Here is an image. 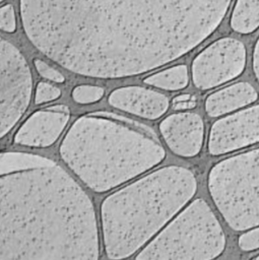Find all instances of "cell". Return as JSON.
<instances>
[{
    "label": "cell",
    "mask_w": 259,
    "mask_h": 260,
    "mask_svg": "<svg viewBox=\"0 0 259 260\" xmlns=\"http://www.w3.org/2000/svg\"><path fill=\"white\" fill-rule=\"evenodd\" d=\"M232 0H20L31 44L73 73L123 78L169 64L207 39Z\"/></svg>",
    "instance_id": "cell-1"
},
{
    "label": "cell",
    "mask_w": 259,
    "mask_h": 260,
    "mask_svg": "<svg viewBox=\"0 0 259 260\" xmlns=\"http://www.w3.org/2000/svg\"><path fill=\"white\" fill-rule=\"evenodd\" d=\"M1 260L100 257L93 205L59 165L1 175Z\"/></svg>",
    "instance_id": "cell-2"
},
{
    "label": "cell",
    "mask_w": 259,
    "mask_h": 260,
    "mask_svg": "<svg viewBox=\"0 0 259 260\" xmlns=\"http://www.w3.org/2000/svg\"><path fill=\"white\" fill-rule=\"evenodd\" d=\"M60 155L92 191H110L158 165L166 150L146 126L111 113L79 117L65 134Z\"/></svg>",
    "instance_id": "cell-3"
},
{
    "label": "cell",
    "mask_w": 259,
    "mask_h": 260,
    "mask_svg": "<svg viewBox=\"0 0 259 260\" xmlns=\"http://www.w3.org/2000/svg\"><path fill=\"white\" fill-rule=\"evenodd\" d=\"M194 174L168 166L109 195L101 205L105 251L110 259L132 256L194 196Z\"/></svg>",
    "instance_id": "cell-4"
},
{
    "label": "cell",
    "mask_w": 259,
    "mask_h": 260,
    "mask_svg": "<svg viewBox=\"0 0 259 260\" xmlns=\"http://www.w3.org/2000/svg\"><path fill=\"white\" fill-rule=\"evenodd\" d=\"M225 236L209 205L201 198L182 210L135 259L207 260L224 250Z\"/></svg>",
    "instance_id": "cell-5"
},
{
    "label": "cell",
    "mask_w": 259,
    "mask_h": 260,
    "mask_svg": "<svg viewBox=\"0 0 259 260\" xmlns=\"http://www.w3.org/2000/svg\"><path fill=\"white\" fill-rule=\"evenodd\" d=\"M210 196L234 231L259 225V148L230 156L208 174Z\"/></svg>",
    "instance_id": "cell-6"
},
{
    "label": "cell",
    "mask_w": 259,
    "mask_h": 260,
    "mask_svg": "<svg viewBox=\"0 0 259 260\" xmlns=\"http://www.w3.org/2000/svg\"><path fill=\"white\" fill-rule=\"evenodd\" d=\"M31 95V73L16 47L1 40V137L18 122Z\"/></svg>",
    "instance_id": "cell-7"
},
{
    "label": "cell",
    "mask_w": 259,
    "mask_h": 260,
    "mask_svg": "<svg viewBox=\"0 0 259 260\" xmlns=\"http://www.w3.org/2000/svg\"><path fill=\"white\" fill-rule=\"evenodd\" d=\"M246 65V49L233 38L219 39L201 51L192 63L194 85L202 90L238 77Z\"/></svg>",
    "instance_id": "cell-8"
},
{
    "label": "cell",
    "mask_w": 259,
    "mask_h": 260,
    "mask_svg": "<svg viewBox=\"0 0 259 260\" xmlns=\"http://www.w3.org/2000/svg\"><path fill=\"white\" fill-rule=\"evenodd\" d=\"M259 142V105L214 122L208 138L212 155L229 153Z\"/></svg>",
    "instance_id": "cell-9"
},
{
    "label": "cell",
    "mask_w": 259,
    "mask_h": 260,
    "mask_svg": "<svg viewBox=\"0 0 259 260\" xmlns=\"http://www.w3.org/2000/svg\"><path fill=\"white\" fill-rule=\"evenodd\" d=\"M69 118L70 111L64 105L38 110L20 126L14 142L24 146L48 147L59 138Z\"/></svg>",
    "instance_id": "cell-10"
},
{
    "label": "cell",
    "mask_w": 259,
    "mask_h": 260,
    "mask_svg": "<svg viewBox=\"0 0 259 260\" xmlns=\"http://www.w3.org/2000/svg\"><path fill=\"white\" fill-rule=\"evenodd\" d=\"M159 130L169 148L179 156L192 157L201 150L204 124L198 114L180 112L170 115L160 122Z\"/></svg>",
    "instance_id": "cell-11"
},
{
    "label": "cell",
    "mask_w": 259,
    "mask_h": 260,
    "mask_svg": "<svg viewBox=\"0 0 259 260\" xmlns=\"http://www.w3.org/2000/svg\"><path fill=\"white\" fill-rule=\"evenodd\" d=\"M109 104L138 117L155 120L167 112L169 99L164 93L142 86H124L110 94Z\"/></svg>",
    "instance_id": "cell-12"
},
{
    "label": "cell",
    "mask_w": 259,
    "mask_h": 260,
    "mask_svg": "<svg viewBox=\"0 0 259 260\" xmlns=\"http://www.w3.org/2000/svg\"><path fill=\"white\" fill-rule=\"evenodd\" d=\"M258 92L248 82H238L209 94L205 111L210 117H218L254 103Z\"/></svg>",
    "instance_id": "cell-13"
},
{
    "label": "cell",
    "mask_w": 259,
    "mask_h": 260,
    "mask_svg": "<svg viewBox=\"0 0 259 260\" xmlns=\"http://www.w3.org/2000/svg\"><path fill=\"white\" fill-rule=\"evenodd\" d=\"M232 28L250 34L259 27V0H237L231 17Z\"/></svg>",
    "instance_id": "cell-14"
},
{
    "label": "cell",
    "mask_w": 259,
    "mask_h": 260,
    "mask_svg": "<svg viewBox=\"0 0 259 260\" xmlns=\"http://www.w3.org/2000/svg\"><path fill=\"white\" fill-rule=\"evenodd\" d=\"M144 83L167 90H180L189 82L188 69L185 65H177L151 74L144 78Z\"/></svg>",
    "instance_id": "cell-15"
},
{
    "label": "cell",
    "mask_w": 259,
    "mask_h": 260,
    "mask_svg": "<svg viewBox=\"0 0 259 260\" xmlns=\"http://www.w3.org/2000/svg\"><path fill=\"white\" fill-rule=\"evenodd\" d=\"M50 158L19 151H7L1 153V171L0 174H6L14 171L25 170L38 167L48 162Z\"/></svg>",
    "instance_id": "cell-16"
},
{
    "label": "cell",
    "mask_w": 259,
    "mask_h": 260,
    "mask_svg": "<svg viewBox=\"0 0 259 260\" xmlns=\"http://www.w3.org/2000/svg\"><path fill=\"white\" fill-rule=\"evenodd\" d=\"M104 95V88L96 85H78L73 88L72 98L78 104H90L100 101Z\"/></svg>",
    "instance_id": "cell-17"
},
{
    "label": "cell",
    "mask_w": 259,
    "mask_h": 260,
    "mask_svg": "<svg viewBox=\"0 0 259 260\" xmlns=\"http://www.w3.org/2000/svg\"><path fill=\"white\" fill-rule=\"evenodd\" d=\"M60 94H61V91L58 87L48 82H39L36 88L35 104L42 105V104L54 101L58 99Z\"/></svg>",
    "instance_id": "cell-18"
},
{
    "label": "cell",
    "mask_w": 259,
    "mask_h": 260,
    "mask_svg": "<svg viewBox=\"0 0 259 260\" xmlns=\"http://www.w3.org/2000/svg\"><path fill=\"white\" fill-rule=\"evenodd\" d=\"M34 65H35L37 71L40 73V75H42L46 79H49L51 81L58 82V83L63 82L65 79L64 76L58 70L51 67L50 65H48L46 62H44L41 59H35Z\"/></svg>",
    "instance_id": "cell-19"
},
{
    "label": "cell",
    "mask_w": 259,
    "mask_h": 260,
    "mask_svg": "<svg viewBox=\"0 0 259 260\" xmlns=\"http://www.w3.org/2000/svg\"><path fill=\"white\" fill-rule=\"evenodd\" d=\"M0 26L3 31L13 32L16 27L14 9L11 5L6 4L0 10Z\"/></svg>",
    "instance_id": "cell-20"
},
{
    "label": "cell",
    "mask_w": 259,
    "mask_h": 260,
    "mask_svg": "<svg viewBox=\"0 0 259 260\" xmlns=\"http://www.w3.org/2000/svg\"><path fill=\"white\" fill-rule=\"evenodd\" d=\"M238 244L243 251H254L259 249V228L243 234L239 238Z\"/></svg>",
    "instance_id": "cell-21"
},
{
    "label": "cell",
    "mask_w": 259,
    "mask_h": 260,
    "mask_svg": "<svg viewBox=\"0 0 259 260\" xmlns=\"http://www.w3.org/2000/svg\"><path fill=\"white\" fill-rule=\"evenodd\" d=\"M195 106L194 96L190 94H180L173 100V108L175 110L191 109Z\"/></svg>",
    "instance_id": "cell-22"
},
{
    "label": "cell",
    "mask_w": 259,
    "mask_h": 260,
    "mask_svg": "<svg viewBox=\"0 0 259 260\" xmlns=\"http://www.w3.org/2000/svg\"><path fill=\"white\" fill-rule=\"evenodd\" d=\"M253 70H254L256 79L259 82V38L255 44V48L253 52Z\"/></svg>",
    "instance_id": "cell-23"
},
{
    "label": "cell",
    "mask_w": 259,
    "mask_h": 260,
    "mask_svg": "<svg viewBox=\"0 0 259 260\" xmlns=\"http://www.w3.org/2000/svg\"><path fill=\"white\" fill-rule=\"evenodd\" d=\"M254 258H256V259H259V254H258V255H257V256H255V257H254Z\"/></svg>",
    "instance_id": "cell-24"
},
{
    "label": "cell",
    "mask_w": 259,
    "mask_h": 260,
    "mask_svg": "<svg viewBox=\"0 0 259 260\" xmlns=\"http://www.w3.org/2000/svg\"><path fill=\"white\" fill-rule=\"evenodd\" d=\"M2 1H3V0H2Z\"/></svg>",
    "instance_id": "cell-25"
}]
</instances>
